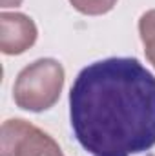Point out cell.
<instances>
[{"label":"cell","instance_id":"8","mask_svg":"<svg viewBox=\"0 0 155 156\" xmlns=\"http://www.w3.org/2000/svg\"><path fill=\"white\" fill-rule=\"evenodd\" d=\"M97 156H128V154H97Z\"/></svg>","mask_w":155,"mask_h":156},{"label":"cell","instance_id":"7","mask_svg":"<svg viewBox=\"0 0 155 156\" xmlns=\"http://www.w3.org/2000/svg\"><path fill=\"white\" fill-rule=\"evenodd\" d=\"M22 2L24 0H0V7H4V9H7V7H18V5H22Z\"/></svg>","mask_w":155,"mask_h":156},{"label":"cell","instance_id":"2","mask_svg":"<svg viewBox=\"0 0 155 156\" xmlns=\"http://www.w3.org/2000/svg\"><path fill=\"white\" fill-rule=\"evenodd\" d=\"M64 82L66 71L59 60L39 58L17 75L13 83V100L22 111L44 113L59 102Z\"/></svg>","mask_w":155,"mask_h":156},{"label":"cell","instance_id":"3","mask_svg":"<svg viewBox=\"0 0 155 156\" xmlns=\"http://www.w3.org/2000/svg\"><path fill=\"white\" fill-rule=\"evenodd\" d=\"M0 156H64L60 145L24 118H9L0 131Z\"/></svg>","mask_w":155,"mask_h":156},{"label":"cell","instance_id":"4","mask_svg":"<svg viewBox=\"0 0 155 156\" xmlns=\"http://www.w3.org/2000/svg\"><path fill=\"white\" fill-rule=\"evenodd\" d=\"M39 38V27L29 15L13 11L0 13V51L7 56L24 55Z\"/></svg>","mask_w":155,"mask_h":156},{"label":"cell","instance_id":"5","mask_svg":"<svg viewBox=\"0 0 155 156\" xmlns=\"http://www.w3.org/2000/svg\"><path fill=\"white\" fill-rule=\"evenodd\" d=\"M139 37L144 45V55L155 67V9H148L139 18Z\"/></svg>","mask_w":155,"mask_h":156},{"label":"cell","instance_id":"6","mask_svg":"<svg viewBox=\"0 0 155 156\" xmlns=\"http://www.w3.org/2000/svg\"><path fill=\"white\" fill-rule=\"evenodd\" d=\"M119 0H70L71 7L86 16H100L110 13Z\"/></svg>","mask_w":155,"mask_h":156},{"label":"cell","instance_id":"1","mask_svg":"<svg viewBox=\"0 0 155 156\" xmlns=\"http://www.w3.org/2000/svg\"><path fill=\"white\" fill-rule=\"evenodd\" d=\"M70 123L93 156L141 154L155 145V75L139 58L86 66L70 89Z\"/></svg>","mask_w":155,"mask_h":156}]
</instances>
